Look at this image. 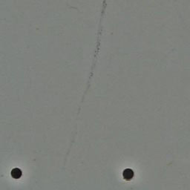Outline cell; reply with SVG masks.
I'll use <instances>...</instances> for the list:
<instances>
[{"instance_id":"1","label":"cell","mask_w":190,"mask_h":190,"mask_svg":"<svg viewBox=\"0 0 190 190\" xmlns=\"http://www.w3.org/2000/svg\"><path fill=\"white\" fill-rule=\"evenodd\" d=\"M123 177L126 180H131L135 177V172L131 169L127 168L123 172Z\"/></svg>"},{"instance_id":"2","label":"cell","mask_w":190,"mask_h":190,"mask_svg":"<svg viewBox=\"0 0 190 190\" xmlns=\"http://www.w3.org/2000/svg\"><path fill=\"white\" fill-rule=\"evenodd\" d=\"M10 175L14 179H19L22 175V172L21 171L20 169L19 168H14L12 169Z\"/></svg>"}]
</instances>
